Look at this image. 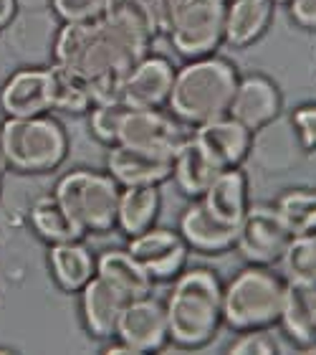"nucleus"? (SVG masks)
Segmentation results:
<instances>
[{
  "mask_svg": "<svg viewBox=\"0 0 316 355\" xmlns=\"http://www.w3.org/2000/svg\"><path fill=\"white\" fill-rule=\"evenodd\" d=\"M180 3H183V0H149V8H152V15H155L160 36H167V31H169V26H172V21H175Z\"/></svg>",
  "mask_w": 316,
  "mask_h": 355,
  "instance_id": "nucleus-36",
  "label": "nucleus"
},
{
  "mask_svg": "<svg viewBox=\"0 0 316 355\" xmlns=\"http://www.w3.org/2000/svg\"><path fill=\"white\" fill-rule=\"evenodd\" d=\"M291 241V231L284 223L273 203H250L241 223L236 226L233 252L245 264L276 266Z\"/></svg>",
  "mask_w": 316,
  "mask_h": 355,
  "instance_id": "nucleus-8",
  "label": "nucleus"
},
{
  "mask_svg": "<svg viewBox=\"0 0 316 355\" xmlns=\"http://www.w3.org/2000/svg\"><path fill=\"white\" fill-rule=\"evenodd\" d=\"M276 3H279V6H286V3H288V0H276Z\"/></svg>",
  "mask_w": 316,
  "mask_h": 355,
  "instance_id": "nucleus-40",
  "label": "nucleus"
},
{
  "mask_svg": "<svg viewBox=\"0 0 316 355\" xmlns=\"http://www.w3.org/2000/svg\"><path fill=\"white\" fill-rule=\"evenodd\" d=\"M177 231L185 239V244L190 246V252H198L203 257L228 254L236 244V229L215 218L200 198H192L190 206L183 211Z\"/></svg>",
  "mask_w": 316,
  "mask_h": 355,
  "instance_id": "nucleus-16",
  "label": "nucleus"
},
{
  "mask_svg": "<svg viewBox=\"0 0 316 355\" xmlns=\"http://www.w3.org/2000/svg\"><path fill=\"white\" fill-rule=\"evenodd\" d=\"M114 338L124 343L134 355L165 350L169 345L165 302L152 295L124 302V307L119 312Z\"/></svg>",
  "mask_w": 316,
  "mask_h": 355,
  "instance_id": "nucleus-10",
  "label": "nucleus"
},
{
  "mask_svg": "<svg viewBox=\"0 0 316 355\" xmlns=\"http://www.w3.org/2000/svg\"><path fill=\"white\" fill-rule=\"evenodd\" d=\"M279 264L286 282L316 287V231L291 236Z\"/></svg>",
  "mask_w": 316,
  "mask_h": 355,
  "instance_id": "nucleus-30",
  "label": "nucleus"
},
{
  "mask_svg": "<svg viewBox=\"0 0 316 355\" xmlns=\"http://www.w3.org/2000/svg\"><path fill=\"white\" fill-rule=\"evenodd\" d=\"M18 8H28V10H38V8H46L48 0H15Z\"/></svg>",
  "mask_w": 316,
  "mask_h": 355,
  "instance_id": "nucleus-38",
  "label": "nucleus"
},
{
  "mask_svg": "<svg viewBox=\"0 0 316 355\" xmlns=\"http://www.w3.org/2000/svg\"><path fill=\"white\" fill-rule=\"evenodd\" d=\"M228 0H183L167 31V38L185 61L218 53L225 44Z\"/></svg>",
  "mask_w": 316,
  "mask_h": 355,
  "instance_id": "nucleus-7",
  "label": "nucleus"
},
{
  "mask_svg": "<svg viewBox=\"0 0 316 355\" xmlns=\"http://www.w3.org/2000/svg\"><path fill=\"white\" fill-rule=\"evenodd\" d=\"M53 196L84 234H109L117 226L119 185L106 171H68L59 178Z\"/></svg>",
  "mask_w": 316,
  "mask_h": 355,
  "instance_id": "nucleus-6",
  "label": "nucleus"
},
{
  "mask_svg": "<svg viewBox=\"0 0 316 355\" xmlns=\"http://www.w3.org/2000/svg\"><path fill=\"white\" fill-rule=\"evenodd\" d=\"M127 252L140 261L149 279L157 284V282H172L187 266L190 246L185 244L180 231L152 226L137 236H129Z\"/></svg>",
  "mask_w": 316,
  "mask_h": 355,
  "instance_id": "nucleus-11",
  "label": "nucleus"
},
{
  "mask_svg": "<svg viewBox=\"0 0 316 355\" xmlns=\"http://www.w3.org/2000/svg\"><path fill=\"white\" fill-rule=\"evenodd\" d=\"M177 67L167 56L147 51L142 59H137L124 76L122 87V102L132 110H157L167 107V96L172 82H175Z\"/></svg>",
  "mask_w": 316,
  "mask_h": 355,
  "instance_id": "nucleus-13",
  "label": "nucleus"
},
{
  "mask_svg": "<svg viewBox=\"0 0 316 355\" xmlns=\"http://www.w3.org/2000/svg\"><path fill=\"white\" fill-rule=\"evenodd\" d=\"M0 110L8 117H36L51 112L48 71L38 67L18 69L0 87Z\"/></svg>",
  "mask_w": 316,
  "mask_h": 355,
  "instance_id": "nucleus-17",
  "label": "nucleus"
},
{
  "mask_svg": "<svg viewBox=\"0 0 316 355\" xmlns=\"http://www.w3.org/2000/svg\"><path fill=\"white\" fill-rule=\"evenodd\" d=\"M221 171L223 168L215 165L213 157L207 155L205 150L198 145V140L190 135L172 155L169 180H175L177 191H183L187 198H203V193L210 188V183Z\"/></svg>",
  "mask_w": 316,
  "mask_h": 355,
  "instance_id": "nucleus-24",
  "label": "nucleus"
},
{
  "mask_svg": "<svg viewBox=\"0 0 316 355\" xmlns=\"http://www.w3.org/2000/svg\"><path fill=\"white\" fill-rule=\"evenodd\" d=\"M15 13H18L15 0H0V28H8L15 21Z\"/></svg>",
  "mask_w": 316,
  "mask_h": 355,
  "instance_id": "nucleus-37",
  "label": "nucleus"
},
{
  "mask_svg": "<svg viewBox=\"0 0 316 355\" xmlns=\"http://www.w3.org/2000/svg\"><path fill=\"white\" fill-rule=\"evenodd\" d=\"M48 266H51L53 282L68 295H79L81 287L96 274V257L89 246L74 241H59L48 244Z\"/></svg>",
  "mask_w": 316,
  "mask_h": 355,
  "instance_id": "nucleus-25",
  "label": "nucleus"
},
{
  "mask_svg": "<svg viewBox=\"0 0 316 355\" xmlns=\"http://www.w3.org/2000/svg\"><path fill=\"white\" fill-rule=\"evenodd\" d=\"M200 200L205 203L215 218H221L223 223L236 229L250 206V180L243 171V165L223 168Z\"/></svg>",
  "mask_w": 316,
  "mask_h": 355,
  "instance_id": "nucleus-19",
  "label": "nucleus"
},
{
  "mask_svg": "<svg viewBox=\"0 0 316 355\" xmlns=\"http://www.w3.org/2000/svg\"><path fill=\"white\" fill-rule=\"evenodd\" d=\"M0 142L8 168L18 173H51L68 155V135L48 114L8 117L0 125Z\"/></svg>",
  "mask_w": 316,
  "mask_h": 355,
  "instance_id": "nucleus-5",
  "label": "nucleus"
},
{
  "mask_svg": "<svg viewBox=\"0 0 316 355\" xmlns=\"http://www.w3.org/2000/svg\"><path fill=\"white\" fill-rule=\"evenodd\" d=\"M291 130L304 153L316 155V102H306L291 112Z\"/></svg>",
  "mask_w": 316,
  "mask_h": 355,
  "instance_id": "nucleus-33",
  "label": "nucleus"
},
{
  "mask_svg": "<svg viewBox=\"0 0 316 355\" xmlns=\"http://www.w3.org/2000/svg\"><path fill=\"white\" fill-rule=\"evenodd\" d=\"M192 137L198 140V145L207 155L213 157L218 168L243 165L253 150V140H256V135L230 114L207 119L203 125L192 127Z\"/></svg>",
  "mask_w": 316,
  "mask_h": 355,
  "instance_id": "nucleus-14",
  "label": "nucleus"
},
{
  "mask_svg": "<svg viewBox=\"0 0 316 355\" xmlns=\"http://www.w3.org/2000/svg\"><path fill=\"white\" fill-rule=\"evenodd\" d=\"M106 173L119 188L127 185H162L172 175V155H160L129 145H109Z\"/></svg>",
  "mask_w": 316,
  "mask_h": 355,
  "instance_id": "nucleus-15",
  "label": "nucleus"
},
{
  "mask_svg": "<svg viewBox=\"0 0 316 355\" xmlns=\"http://www.w3.org/2000/svg\"><path fill=\"white\" fill-rule=\"evenodd\" d=\"M102 18L149 49L160 36L149 0H104Z\"/></svg>",
  "mask_w": 316,
  "mask_h": 355,
  "instance_id": "nucleus-26",
  "label": "nucleus"
},
{
  "mask_svg": "<svg viewBox=\"0 0 316 355\" xmlns=\"http://www.w3.org/2000/svg\"><path fill=\"white\" fill-rule=\"evenodd\" d=\"M79 304H81V322H84L86 333L94 340H109V338H114L117 320L122 307H124V300L106 282L99 279L94 274L81 287Z\"/></svg>",
  "mask_w": 316,
  "mask_h": 355,
  "instance_id": "nucleus-20",
  "label": "nucleus"
},
{
  "mask_svg": "<svg viewBox=\"0 0 316 355\" xmlns=\"http://www.w3.org/2000/svg\"><path fill=\"white\" fill-rule=\"evenodd\" d=\"M169 343L180 350H203L223 327V279L210 266H185L165 300Z\"/></svg>",
  "mask_w": 316,
  "mask_h": 355,
  "instance_id": "nucleus-2",
  "label": "nucleus"
},
{
  "mask_svg": "<svg viewBox=\"0 0 316 355\" xmlns=\"http://www.w3.org/2000/svg\"><path fill=\"white\" fill-rule=\"evenodd\" d=\"M276 325L284 330V335L296 348H306L316 343V287L286 282Z\"/></svg>",
  "mask_w": 316,
  "mask_h": 355,
  "instance_id": "nucleus-22",
  "label": "nucleus"
},
{
  "mask_svg": "<svg viewBox=\"0 0 316 355\" xmlns=\"http://www.w3.org/2000/svg\"><path fill=\"white\" fill-rule=\"evenodd\" d=\"M192 130L183 125L180 119L165 107L157 110H127L122 130H119V145L149 150L160 155H175V150L183 145Z\"/></svg>",
  "mask_w": 316,
  "mask_h": 355,
  "instance_id": "nucleus-9",
  "label": "nucleus"
},
{
  "mask_svg": "<svg viewBox=\"0 0 316 355\" xmlns=\"http://www.w3.org/2000/svg\"><path fill=\"white\" fill-rule=\"evenodd\" d=\"M238 79H241L238 67L221 53L187 59L175 71L167 110L187 127H198L207 119L223 117L228 114Z\"/></svg>",
  "mask_w": 316,
  "mask_h": 355,
  "instance_id": "nucleus-3",
  "label": "nucleus"
},
{
  "mask_svg": "<svg viewBox=\"0 0 316 355\" xmlns=\"http://www.w3.org/2000/svg\"><path fill=\"white\" fill-rule=\"evenodd\" d=\"M28 221L38 236L46 244H59V241H74V239L86 236L79 229V223L68 216V211L59 203L56 196H44L38 198L28 211Z\"/></svg>",
  "mask_w": 316,
  "mask_h": 355,
  "instance_id": "nucleus-27",
  "label": "nucleus"
},
{
  "mask_svg": "<svg viewBox=\"0 0 316 355\" xmlns=\"http://www.w3.org/2000/svg\"><path fill=\"white\" fill-rule=\"evenodd\" d=\"M124 102H102V104H91L89 114V127H91V135L102 145H117L119 140V130H122V122H124L127 114Z\"/></svg>",
  "mask_w": 316,
  "mask_h": 355,
  "instance_id": "nucleus-31",
  "label": "nucleus"
},
{
  "mask_svg": "<svg viewBox=\"0 0 316 355\" xmlns=\"http://www.w3.org/2000/svg\"><path fill=\"white\" fill-rule=\"evenodd\" d=\"M276 0H228L225 8V46L250 49L268 33L276 18Z\"/></svg>",
  "mask_w": 316,
  "mask_h": 355,
  "instance_id": "nucleus-18",
  "label": "nucleus"
},
{
  "mask_svg": "<svg viewBox=\"0 0 316 355\" xmlns=\"http://www.w3.org/2000/svg\"><path fill=\"white\" fill-rule=\"evenodd\" d=\"M230 355H276L281 353L279 338L271 333V327H258V330H243L238 338L228 345Z\"/></svg>",
  "mask_w": 316,
  "mask_h": 355,
  "instance_id": "nucleus-32",
  "label": "nucleus"
},
{
  "mask_svg": "<svg viewBox=\"0 0 316 355\" xmlns=\"http://www.w3.org/2000/svg\"><path fill=\"white\" fill-rule=\"evenodd\" d=\"M286 292L284 274L273 266L245 264L223 284V325L230 330H258L279 322Z\"/></svg>",
  "mask_w": 316,
  "mask_h": 355,
  "instance_id": "nucleus-4",
  "label": "nucleus"
},
{
  "mask_svg": "<svg viewBox=\"0 0 316 355\" xmlns=\"http://www.w3.org/2000/svg\"><path fill=\"white\" fill-rule=\"evenodd\" d=\"M149 51L104 18L64 23L53 38V61L89 84L91 102H122L127 71Z\"/></svg>",
  "mask_w": 316,
  "mask_h": 355,
  "instance_id": "nucleus-1",
  "label": "nucleus"
},
{
  "mask_svg": "<svg viewBox=\"0 0 316 355\" xmlns=\"http://www.w3.org/2000/svg\"><path fill=\"white\" fill-rule=\"evenodd\" d=\"M96 277L104 279L124 302L152 295L155 282L127 249H106L96 257Z\"/></svg>",
  "mask_w": 316,
  "mask_h": 355,
  "instance_id": "nucleus-21",
  "label": "nucleus"
},
{
  "mask_svg": "<svg viewBox=\"0 0 316 355\" xmlns=\"http://www.w3.org/2000/svg\"><path fill=\"white\" fill-rule=\"evenodd\" d=\"M162 214L160 185H127L119 188L117 226L127 239L157 226Z\"/></svg>",
  "mask_w": 316,
  "mask_h": 355,
  "instance_id": "nucleus-23",
  "label": "nucleus"
},
{
  "mask_svg": "<svg viewBox=\"0 0 316 355\" xmlns=\"http://www.w3.org/2000/svg\"><path fill=\"white\" fill-rule=\"evenodd\" d=\"M48 6L64 23H84L102 18L104 0H48Z\"/></svg>",
  "mask_w": 316,
  "mask_h": 355,
  "instance_id": "nucleus-34",
  "label": "nucleus"
},
{
  "mask_svg": "<svg viewBox=\"0 0 316 355\" xmlns=\"http://www.w3.org/2000/svg\"><path fill=\"white\" fill-rule=\"evenodd\" d=\"M281 110H284V94L271 76L241 74L228 107L230 117L258 135L281 117Z\"/></svg>",
  "mask_w": 316,
  "mask_h": 355,
  "instance_id": "nucleus-12",
  "label": "nucleus"
},
{
  "mask_svg": "<svg viewBox=\"0 0 316 355\" xmlns=\"http://www.w3.org/2000/svg\"><path fill=\"white\" fill-rule=\"evenodd\" d=\"M8 163H6V155H3V142H0V173H6Z\"/></svg>",
  "mask_w": 316,
  "mask_h": 355,
  "instance_id": "nucleus-39",
  "label": "nucleus"
},
{
  "mask_svg": "<svg viewBox=\"0 0 316 355\" xmlns=\"http://www.w3.org/2000/svg\"><path fill=\"white\" fill-rule=\"evenodd\" d=\"M273 206L288 226L291 236L311 234L316 231V185H301V188H286Z\"/></svg>",
  "mask_w": 316,
  "mask_h": 355,
  "instance_id": "nucleus-29",
  "label": "nucleus"
},
{
  "mask_svg": "<svg viewBox=\"0 0 316 355\" xmlns=\"http://www.w3.org/2000/svg\"><path fill=\"white\" fill-rule=\"evenodd\" d=\"M48 71V92H51V110L68 112V114H86L91 110V92L89 84L76 76L74 71L64 69L61 64L53 61Z\"/></svg>",
  "mask_w": 316,
  "mask_h": 355,
  "instance_id": "nucleus-28",
  "label": "nucleus"
},
{
  "mask_svg": "<svg viewBox=\"0 0 316 355\" xmlns=\"http://www.w3.org/2000/svg\"><path fill=\"white\" fill-rule=\"evenodd\" d=\"M286 10L299 28L316 33V0H288Z\"/></svg>",
  "mask_w": 316,
  "mask_h": 355,
  "instance_id": "nucleus-35",
  "label": "nucleus"
}]
</instances>
